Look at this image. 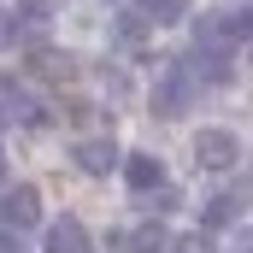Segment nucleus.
Instances as JSON below:
<instances>
[{
	"instance_id": "1",
	"label": "nucleus",
	"mask_w": 253,
	"mask_h": 253,
	"mask_svg": "<svg viewBox=\"0 0 253 253\" xmlns=\"http://www.w3.org/2000/svg\"><path fill=\"white\" fill-rule=\"evenodd\" d=\"M189 100H194V71L189 65H171V71L153 83V112H159V118H177V112H189Z\"/></svg>"
},
{
	"instance_id": "2",
	"label": "nucleus",
	"mask_w": 253,
	"mask_h": 253,
	"mask_svg": "<svg viewBox=\"0 0 253 253\" xmlns=\"http://www.w3.org/2000/svg\"><path fill=\"white\" fill-rule=\"evenodd\" d=\"M236 153H242V147H236V135H230V129H200V135H194V159H200V165H212V171L236 165Z\"/></svg>"
},
{
	"instance_id": "3",
	"label": "nucleus",
	"mask_w": 253,
	"mask_h": 253,
	"mask_svg": "<svg viewBox=\"0 0 253 253\" xmlns=\"http://www.w3.org/2000/svg\"><path fill=\"white\" fill-rule=\"evenodd\" d=\"M36 218H42V200H36V189H24V183H18V189H6V194H0V224H12V230H30Z\"/></svg>"
},
{
	"instance_id": "4",
	"label": "nucleus",
	"mask_w": 253,
	"mask_h": 253,
	"mask_svg": "<svg viewBox=\"0 0 253 253\" xmlns=\"http://www.w3.org/2000/svg\"><path fill=\"white\" fill-rule=\"evenodd\" d=\"M124 177H129V189H135V194H153L159 183H165V165H159L153 153H129Z\"/></svg>"
},
{
	"instance_id": "5",
	"label": "nucleus",
	"mask_w": 253,
	"mask_h": 253,
	"mask_svg": "<svg viewBox=\"0 0 253 253\" xmlns=\"http://www.w3.org/2000/svg\"><path fill=\"white\" fill-rule=\"evenodd\" d=\"M112 248H118V253H159V248H171V242H165L159 224H141V230H118Z\"/></svg>"
},
{
	"instance_id": "6",
	"label": "nucleus",
	"mask_w": 253,
	"mask_h": 253,
	"mask_svg": "<svg viewBox=\"0 0 253 253\" xmlns=\"http://www.w3.org/2000/svg\"><path fill=\"white\" fill-rule=\"evenodd\" d=\"M47 253H94V248H88V230H83L77 218H59V224L47 230Z\"/></svg>"
},
{
	"instance_id": "7",
	"label": "nucleus",
	"mask_w": 253,
	"mask_h": 253,
	"mask_svg": "<svg viewBox=\"0 0 253 253\" xmlns=\"http://www.w3.org/2000/svg\"><path fill=\"white\" fill-rule=\"evenodd\" d=\"M77 165H83V171H112V165H118V147L94 135V141H83V147H77Z\"/></svg>"
},
{
	"instance_id": "8",
	"label": "nucleus",
	"mask_w": 253,
	"mask_h": 253,
	"mask_svg": "<svg viewBox=\"0 0 253 253\" xmlns=\"http://www.w3.org/2000/svg\"><path fill=\"white\" fill-rule=\"evenodd\" d=\"M242 218V194H212L206 200V230H230Z\"/></svg>"
},
{
	"instance_id": "9",
	"label": "nucleus",
	"mask_w": 253,
	"mask_h": 253,
	"mask_svg": "<svg viewBox=\"0 0 253 253\" xmlns=\"http://www.w3.org/2000/svg\"><path fill=\"white\" fill-rule=\"evenodd\" d=\"M141 12L165 24V18H183V12H189V0H141Z\"/></svg>"
},
{
	"instance_id": "10",
	"label": "nucleus",
	"mask_w": 253,
	"mask_h": 253,
	"mask_svg": "<svg viewBox=\"0 0 253 253\" xmlns=\"http://www.w3.org/2000/svg\"><path fill=\"white\" fill-rule=\"evenodd\" d=\"M59 6H65V0H18V12H24V18H53Z\"/></svg>"
},
{
	"instance_id": "11",
	"label": "nucleus",
	"mask_w": 253,
	"mask_h": 253,
	"mask_svg": "<svg viewBox=\"0 0 253 253\" xmlns=\"http://www.w3.org/2000/svg\"><path fill=\"white\" fill-rule=\"evenodd\" d=\"M171 253H212V236L194 230V236H183V242H171Z\"/></svg>"
},
{
	"instance_id": "12",
	"label": "nucleus",
	"mask_w": 253,
	"mask_h": 253,
	"mask_svg": "<svg viewBox=\"0 0 253 253\" xmlns=\"http://www.w3.org/2000/svg\"><path fill=\"white\" fill-rule=\"evenodd\" d=\"M24 230H12V224H0V253H24V242H18Z\"/></svg>"
},
{
	"instance_id": "13",
	"label": "nucleus",
	"mask_w": 253,
	"mask_h": 253,
	"mask_svg": "<svg viewBox=\"0 0 253 253\" xmlns=\"http://www.w3.org/2000/svg\"><path fill=\"white\" fill-rule=\"evenodd\" d=\"M236 253H253V236H242V242H236Z\"/></svg>"
}]
</instances>
